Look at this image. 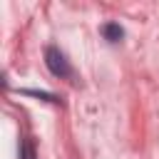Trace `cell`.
<instances>
[{"label": "cell", "mask_w": 159, "mask_h": 159, "mask_svg": "<svg viewBox=\"0 0 159 159\" xmlns=\"http://www.w3.org/2000/svg\"><path fill=\"white\" fill-rule=\"evenodd\" d=\"M45 65H47V70H50L55 77H60V80L72 77L70 60H67V57H65V52H62L60 47H55V45L45 47Z\"/></svg>", "instance_id": "obj_1"}, {"label": "cell", "mask_w": 159, "mask_h": 159, "mask_svg": "<svg viewBox=\"0 0 159 159\" xmlns=\"http://www.w3.org/2000/svg\"><path fill=\"white\" fill-rule=\"evenodd\" d=\"M20 159H35V144L27 139L22 142V149H20Z\"/></svg>", "instance_id": "obj_4"}, {"label": "cell", "mask_w": 159, "mask_h": 159, "mask_svg": "<svg viewBox=\"0 0 159 159\" xmlns=\"http://www.w3.org/2000/svg\"><path fill=\"white\" fill-rule=\"evenodd\" d=\"M22 94H27V97H37V99H45V102H60L52 92H42V89H22Z\"/></svg>", "instance_id": "obj_3"}, {"label": "cell", "mask_w": 159, "mask_h": 159, "mask_svg": "<svg viewBox=\"0 0 159 159\" xmlns=\"http://www.w3.org/2000/svg\"><path fill=\"white\" fill-rule=\"evenodd\" d=\"M99 32H102V37H104L107 42H119V40L124 37V30H122L119 22H104V25L99 27Z\"/></svg>", "instance_id": "obj_2"}]
</instances>
